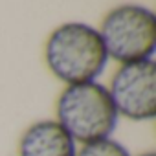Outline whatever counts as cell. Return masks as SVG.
I'll return each instance as SVG.
<instances>
[{
    "mask_svg": "<svg viewBox=\"0 0 156 156\" xmlns=\"http://www.w3.org/2000/svg\"><path fill=\"white\" fill-rule=\"evenodd\" d=\"M44 59L50 72L66 87L96 81L108 62L99 31L85 22L57 26L46 41Z\"/></svg>",
    "mask_w": 156,
    "mask_h": 156,
    "instance_id": "6da1fadb",
    "label": "cell"
},
{
    "mask_svg": "<svg viewBox=\"0 0 156 156\" xmlns=\"http://www.w3.org/2000/svg\"><path fill=\"white\" fill-rule=\"evenodd\" d=\"M75 156H130L127 147L114 138H105L99 141L85 143L81 149H77Z\"/></svg>",
    "mask_w": 156,
    "mask_h": 156,
    "instance_id": "8992f818",
    "label": "cell"
},
{
    "mask_svg": "<svg viewBox=\"0 0 156 156\" xmlns=\"http://www.w3.org/2000/svg\"><path fill=\"white\" fill-rule=\"evenodd\" d=\"M75 152L77 143L55 119L30 125L19 141V156H75Z\"/></svg>",
    "mask_w": 156,
    "mask_h": 156,
    "instance_id": "5b68a950",
    "label": "cell"
},
{
    "mask_svg": "<svg viewBox=\"0 0 156 156\" xmlns=\"http://www.w3.org/2000/svg\"><path fill=\"white\" fill-rule=\"evenodd\" d=\"M108 59L121 64L152 59L156 44V17L140 4H121L110 9L98 30Z\"/></svg>",
    "mask_w": 156,
    "mask_h": 156,
    "instance_id": "3957f363",
    "label": "cell"
},
{
    "mask_svg": "<svg viewBox=\"0 0 156 156\" xmlns=\"http://www.w3.org/2000/svg\"><path fill=\"white\" fill-rule=\"evenodd\" d=\"M55 114V121L81 145L112 138L119 119L108 88L98 81L66 87L57 99Z\"/></svg>",
    "mask_w": 156,
    "mask_h": 156,
    "instance_id": "7a4b0ae2",
    "label": "cell"
},
{
    "mask_svg": "<svg viewBox=\"0 0 156 156\" xmlns=\"http://www.w3.org/2000/svg\"><path fill=\"white\" fill-rule=\"evenodd\" d=\"M138 156H156L152 151H147V152H141V154H138Z\"/></svg>",
    "mask_w": 156,
    "mask_h": 156,
    "instance_id": "52a82bcc",
    "label": "cell"
},
{
    "mask_svg": "<svg viewBox=\"0 0 156 156\" xmlns=\"http://www.w3.org/2000/svg\"><path fill=\"white\" fill-rule=\"evenodd\" d=\"M108 94L118 116L149 121L156 116V64L152 59L121 64L110 79Z\"/></svg>",
    "mask_w": 156,
    "mask_h": 156,
    "instance_id": "277c9868",
    "label": "cell"
}]
</instances>
